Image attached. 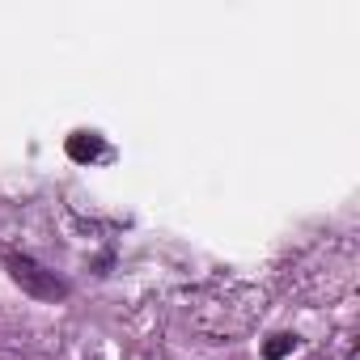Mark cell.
<instances>
[{"instance_id":"cell-1","label":"cell","mask_w":360,"mask_h":360,"mask_svg":"<svg viewBox=\"0 0 360 360\" xmlns=\"http://www.w3.org/2000/svg\"><path fill=\"white\" fill-rule=\"evenodd\" d=\"M5 263H9V276H13L30 297H43V301H64V297H68V284H64L56 271L39 267L34 259H26V255H9Z\"/></svg>"},{"instance_id":"cell-2","label":"cell","mask_w":360,"mask_h":360,"mask_svg":"<svg viewBox=\"0 0 360 360\" xmlns=\"http://www.w3.org/2000/svg\"><path fill=\"white\" fill-rule=\"evenodd\" d=\"M68 157L72 161H94V157H102V140L94 136V131H77V136H68Z\"/></svg>"},{"instance_id":"cell-3","label":"cell","mask_w":360,"mask_h":360,"mask_svg":"<svg viewBox=\"0 0 360 360\" xmlns=\"http://www.w3.org/2000/svg\"><path fill=\"white\" fill-rule=\"evenodd\" d=\"M292 347H297V335H271L263 343V360H284Z\"/></svg>"}]
</instances>
